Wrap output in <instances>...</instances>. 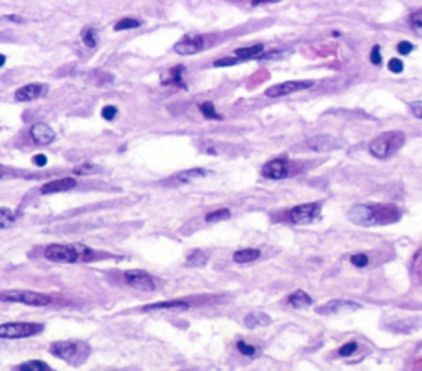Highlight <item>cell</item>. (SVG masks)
<instances>
[{"mask_svg":"<svg viewBox=\"0 0 422 371\" xmlns=\"http://www.w3.org/2000/svg\"><path fill=\"white\" fill-rule=\"evenodd\" d=\"M236 346H238L239 353H243L244 356H254L256 351H257V348L254 345L246 343V341H243V340H239L238 343H236Z\"/></svg>","mask_w":422,"mask_h":371,"instance_id":"cell-31","label":"cell"},{"mask_svg":"<svg viewBox=\"0 0 422 371\" xmlns=\"http://www.w3.org/2000/svg\"><path fill=\"white\" fill-rule=\"evenodd\" d=\"M206 170H203V168H191V170H183V172H180L178 175H175V178L178 180L180 183H188L191 182V180H195V178H201V177H206Z\"/></svg>","mask_w":422,"mask_h":371,"instance_id":"cell-23","label":"cell"},{"mask_svg":"<svg viewBox=\"0 0 422 371\" xmlns=\"http://www.w3.org/2000/svg\"><path fill=\"white\" fill-rule=\"evenodd\" d=\"M404 134L399 131L384 132L378 136L374 140H371L369 144V154L376 157V159H387L389 155L399 150L404 144Z\"/></svg>","mask_w":422,"mask_h":371,"instance_id":"cell-3","label":"cell"},{"mask_svg":"<svg viewBox=\"0 0 422 371\" xmlns=\"http://www.w3.org/2000/svg\"><path fill=\"white\" fill-rule=\"evenodd\" d=\"M94 256V251L83 244H50L45 249V257L48 261L61 264L91 261Z\"/></svg>","mask_w":422,"mask_h":371,"instance_id":"cell-2","label":"cell"},{"mask_svg":"<svg viewBox=\"0 0 422 371\" xmlns=\"http://www.w3.org/2000/svg\"><path fill=\"white\" fill-rule=\"evenodd\" d=\"M259 256H261V251H259V249L247 247V249L236 251L234 254H233V259H234V262H238V264H247V262H252V261L259 259Z\"/></svg>","mask_w":422,"mask_h":371,"instance_id":"cell-21","label":"cell"},{"mask_svg":"<svg viewBox=\"0 0 422 371\" xmlns=\"http://www.w3.org/2000/svg\"><path fill=\"white\" fill-rule=\"evenodd\" d=\"M238 63H241L238 58H221V60H216L213 65H215L216 68H223V66H233V65H238Z\"/></svg>","mask_w":422,"mask_h":371,"instance_id":"cell-37","label":"cell"},{"mask_svg":"<svg viewBox=\"0 0 422 371\" xmlns=\"http://www.w3.org/2000/svg\"><path fill=\"white\" fill-rule=\"evenodd\" d=\"M356 350H358V345L354 343V341H350V343H345L343 346H340L338 355L340 356H351Z\"/></svg>","mask_w":422,"mask_h":371,"instance_id":"cell-33","label":"cell"},{"mask_svg":"<svg viewBox=\"0 0 422 371\" xmlns=\"http://www.w3.org/2000/svg\"><path fill=\"white\" fill-rule=\"evenodd\" d=\"M4 63H5V56L0 55V66H4Z\"/></svg>","mask_w":422,"mask_h":371,"instance_id":"cell-46","label":"cell"},{"mask_svg":"<svg viewBox=\"0 0 422 371\" xmlns=\"http://www.w3.org/2000/svg\"><path fill=\"white\" fill-rule=\"evenodd\" d=\"M387 68H389L391 73H402L404 70V65H402V61L401 60H397V58H392L389 63H387Z\"/></svg>","mask_w":422,"mask_h":371,"instance_id":"cell-38","label":"cell"},{"mask_svg":"<svg viewBox=\"0 0 422 371\" xmlns=\"http://www.w3.org/2000/svg\"><path fill=\"white\" fill-rule=\"evenodd\" d=\"M47 86L43 84H27V86L20 88L19 91L15 93V99L20 101V103H28V101L38 99L40 96H43L47 93Z\"/></svg>","mask_w":422,"mask_h":371,"instance_id":"cell-16","label":"cell"},{"mask_svg":"<svg viewBox=\"0 0 422 371\" xmlns=\"http://www.w3.org/2000/svg\"><path fill=\"white\" fill-rule=\"evenodd\" d=\"M42 323L35 322H10L0 325V338L17 340V338H28V336L38 335L43 331Z\"/></svg>","mask_w":422,"mask_h":371,"instance_id":"cell-5","label":"cell"},{"mask_svg":"<svg viewBox=\"0 0 422 371\" xmlns=\"http://www.w3.org/2000/svg\"><path fill=\"white\" fill-rule=\"evenodd\" d=\"M96 170H98V168H96L93 164H83L75 168V173L76 175H88V173H94Z\"/></svg>","mask_w":422,"mask_h":371,"instance_id":"cell-36","label":"cell"},{"mask_svg":"<svg viewBox=\"0 0 422 371\" xmlns=\"http://www.w3.org/2000/svg\"><path fill=\"white\" fill-rule=\"evenodd\" d=\"M358 308H361V305L353 300H330L323 303V305H320L318 308H315V310L320 315H336V313L346 310H358Z\"/></svg>","mask_w":422,"mask_h":371,"instance_id":"cell-10","label":"cell"},{"mask_svg":"<svg viewBox=\"0 0 422 371\" xmlns=\"http://www.w3.org/2000/svg\"><path fill=\"white\" fill-rule=\"evenodd\" d=\"M350 261H351V264L353 266H356V267H366L368 266V262H369V259H368V256L366 254H353L351 257H350Z\"/></svg>","mask_w":422,"mask_h":371,"instance_id":"cell-32","label":"cell"},{"mask_svg":"<svg viewBox=\"0 0 422 371\" xmlns=\"http://www.w3.org/2000/svg\"><path fill=\"white\" fill-rule=\"evenodd\" d=\"M124 277H126L129 285H132V287L137 289V290L150 292V290L155 289L154 277H152L149 272L140 271V269H131V271H126Z\"/></svg>","mask_w":422,"mask_h":371,"instance_id":"cell-8","label":"cell"},{"mask_svg":"<svg viewBox=\"0 0 422 371\" xmlns=\"http://www.w3.org/2000/svg\"><path fill=\"white\" fill-rule=\"evenodd\" d=\"M307 147L313 150V152H330V150H336L341 147V142L333 136H315L307 140Z\"/></svg>","mask_w":422,"mask_h":371,"instance_id":"cell-12","label":"cell"},{"mask_svg":"<svg viewBox=\"0 0 422 371\" xmlns=\"http://www.w3.org/2000/svg\"><path fill=\"white\" fill-rule=\"evenodd\" d=\"M139 27H140V22L136 19H122L114 25V30L122 32V30H132V28H139Z\"/></svg>","mask_w":422,"mask_h":371,"instance_id":"cell-29","label":"cell"},{"mask_svg":"<svg viewBox=\"0 0 422 371\" xmlns=\"http://www.w3.org/2000/svg\"><path fill=\"white\" fill-rule=\"evenodd\" d=\"M50 351H52V355H55L56 358H61V359H65V361H73V359L78 356L80 348H78L76 341H56V343H53L52 348H50Z\"/></svg>","mask_w":422,"mask_h":371,"instance_id":"cell-13","label":"cell"},{"mask_svg":"<svg viewBox=\"0 0 422 371\" xmlns=\"http://www.w3.org/2000/svg\"><path fill=\"white\" fill-rule=\"evenodd\" d=\"M208 262V257L203 251H200V249H196L193 251L191 254L188 256V259H187V266H191V267H203L205 264Z\"/></svg>","mask_w":422,"mask_h":371,"instance_id":"cell-26","label":"cell"},{"mask_svg":"<svg viewBox=\"0 0 422 371\" xmlns=\"http://www.w3.org/2000/svg\"><path fill=\"white\" fill-rule=\"evenodd\" d=\"M264 53V45H252V47H246V48H238L234 52V58H238L239 61H246L251 58H259Z\"/></svg>","mask_w":422,"mask_h":371,"instance_id":"cell-19","label":"cell"},{"mask_svg":"<svg viewBox=\"0 0 422 371\" xmlns=\"http://www.w3.org/2000/svg\"><path fill=\"white\" fill-rule=\"evenodd\" d=\"M289 303H290V305L294 307V308H303V307L312 305L313 300H312V297L307 294V292H303V290H295L294 294H290Z\"/></svg>","mask_w":422,"mask_h":371,"instance_id":"cell-22","label":"cell"},{"mask_svg":"<svg viewBox=\"0 0 422 371\" xmlns=\"http://www.w3.org/2000/svg\"><path fill=\"white\" fill-rule=\"evenodd\" d=\"M410 112L417 117V119H422V101H415V103H410L409 106Z\"/></svg>","mask_w":422,"mask_h":371,"instance_id":"cell-39","label":"cell"},{"mask_svg":"<svg viewBox=\"0 0 422 371\" xmlns=\"http://www.w3.org/2000/svg\"><path fill=\"white\" fill-rule=\"evenodd\" d=\"M320 211H322V205L320 203H303L295 208H292L289 213V218L292 223L295 224H307L315 221L320 216Z\"/></svg>","mask_w":422,"mask_h":371,"instance_id":"cell-6","label":"cell"},{"mask_svg":"<svg viewBox=\"0 0 422 371\" xmlns=\"http://www.w3.org/2000/svg\"><path fill=\"white\" fill-rule=\"evenodd\" d=\"M369 60H371V63H373V65H381L382 56H381L379 45H374V47H373V50H371V53H369Z\"/></svg>","mask_w":422,"mask_h":371,"instance_id":"cell-35","label":"cell"},{"mask_svg":"<svg viewBox=\"0 0 422 371\" xmlns=\"http://www.w3.org/2000/svg\"><path fill=\"white\" fill-rule=\"evenodd\" d=\"M271 323V317L266 315L262 312H252L249 315H246L244 318V325L247 328H256V327H266V325Z\"/></svg>","mask_w":422,"mask_h":371,"instance_id":"cell-20","label":"cell"},{"mask_svg":"<svg viewBox=\"0 0 422 371\" xmlns=\"http://www.w3.org/2000/svg\"><path fill=\"white\" fill-rule=\"evenodd\" d=\"M412 50H414V45L409 42H399V45H397V52L401 55H409Z\"/></svg>","mask_w":422,"mask_h":371,"instance_id":"cell-40","label":"cell"},{"mask_svg":"<svg viewBox=\"0 0 422 371\" xmlns=\"http://www.w3.org/2000/svg\"><path fill=\"white\" fill-rule=\"evenodd\" d=\"M198 109L200 112L203 114L206 119H213V121H221L223 116L218 114V111L215 109V104L211 103V101H201L198 104Z\"/></svg>","mask_w":422,"mask_h":371,"instance_id":"cell-24","label":"cell"},{"mask_svg":"<svg viewBox=\"0 0 422 371\" xmlns=\"http://www.w3.org/2000/svg\"><path fill=\"white\" fill-rule=\"evenodd\" d=\"M17 371H52V368L47 363H43L42 359H30V361L22 363Z\"/></svg>","mask_w":422,"mask_h":371,"instance_id":"cell-25","label":"cell"},{"mask_svg":"<svg viewBox=\"0 0 422 371\" xmlns=\"http://www.w3.org/2000/svg\"><path fill=\"white\" fill-rule=\"evenodd\" d=\"M4 20H7V22H14V24H22L24 22V19L19 15H7V17H4Z\"/></svg>","mask_w":422,"mask_h":371,"instance_id":"cell-43","label":"cell"},{"mask_svg":"<svg viewBox=\"0 0 422 371\" xmlns=\"http://www.w3.org/2000/svg\"><path fill=\"white\" fill-rule=\"evenodd\" d=\"M229 216H231V211H229L228 208H221V210H216V211L210 213V215L206 216V221L208 223H216V221L228 220Z\"/></svg>","mask_w":422,"mask_h":371,"instance_id":"cell-30","label":"cell"},{"mask_svg":"<svg viewBox=\"0 0 422 371\" xmlns=\"http://www.w3.org/2000/svg\"><path fill=\"white\" fill-rule=\"evenodd\" d=\"M262 175L269 180H282L290 175V167L284 159H274L262 167Z\"/></svg>","mask_w":422,"mask_h":371,"instance_id":"cell-11","label":"cell"},{"mask_svg":"<svg viewBox=\"0 0 422 371\" xmlns=\"http://www.w3.org/2000/svg\"><path fill=\"white\" fill-rule=\"evenodd\" d=\"M0 300L19 302V303H25V305H33V307H47L53 302V297L47 295V294H40V292H33V290H5L0 294Z\"/></svg>","mask_w":422,"mask_h":371,"instance_id":"cell-4","label":"cell"},{"mask_svg":"<svg viewBox=\"0 0 422 371\" xmlns=\"http://www.w3.org/2000/svg\"><path fill=\"white\" fill-rule=\"evenodd\" d=\"M30 136L38 145H48L55 140L56 134L52 127L47 126V124L38 122V124H33L30 127Z\"/></svg>","mask_w":422,"mask_h":371,"instance_id":"cell-15","label":"cell"},{"mask_svg":"<svg viewBox=\"0 0 422 371\" xmlns=\"http://www.w3.org/2000/svg\"><path fill=\"white\" fill-rule=\"evenodd\" d=\"M313 86V81L310 80H305V81H285V83H280V84H275V86L269 88L266 91V96L267 98H282L287 96V94H292V93H299L303 91V89H308Z\"/></svg>","mask_w":422,"mask_h":371,"instance_id":"cell-7","label":"cell"},{"mask_svg":"<svg viewBox=\"0 0 422 371\" xmlns=\"http://www.w3.org/2000/svg\"><path fill=\"white\" fill-rule=\"evenodd\" d=\"M76 187V180L73 177H63V178H56L52 182L45 183L40 188V192L43 195H52V193H60V192H68Z\"/></svg>","mask_w":422,"mask_h":371,"instance_id":"cell-14","label":"cell"},{"mask_svg":"<svg viewBox=\"0 0 422 371\" xmlns=\"http://www.w3.org/2000/svg\"><path fill=\"white\" fill-rule=\"evenodd\" d=\"M4 175H5V168H4L2 165H0V178H2Z\"/></svg>","mask_w":422,"mask_h":371,"instance_id":"cell-45","label":"cell"},{"mask_svg":"<svg viewBox=\"0 0 422 371\" xmlns=\"http://www.w3.org/2000/svg\"><path fill=\"white\" fill-rule=\"evenodd\" d=\"M205 47V37L201 35H185L182 40H180L173 50L178 53V55H183V56H188V55H195L201 52Z\"/></svg>","mask_w":422,"mask_h":371,"instance_id":"cell-9","label":"cell"},{"mask_svg":"<svg viewBox=\"0 0 422 371\" xmlns=\"http://www.w3.org/2000/svg\"><path fill=\"white\" fill-rule=\"evenodd\" d=\"M47 162H48L47 155H43V154H38V155L33 157V164H35L37 167H45L47 165Z\"/></svg>","mask_w":422,"mask_h":371,"instance_id":"cell-42","label":"cell"},{"mask_svg":"<svg viewBox=\"0 0 422 371\" xmlns=\"http://www.w3.org/2000/svg\"><path fill=\"white\" fill-rule=\"evenodd\" d=\"M350 221L358 226H376V224H387L396 221L399 211L394 206L379 205H354L348 211Z\"/></svg>","mask_w":422,"mask_h":371,"instance_id":"cell-1","label":"cell"},{"mask_svg":"<svg viewBox=\"0 0 422 371\" xmlns=\"http://www.w3.org/2000/svg\"><path fill=\"white\" fill-rule=\"evenodd\" d=\"M272 2H277V0H251V4L254 5H262V4H272Z\"/></svg>","mask_w":422,"mask_h":371,"instance_id":"cell-44","label":"cell"},{"mask_svg":"<svg viewBox=\"0 0 422 371\" xmlns=\"http://www.w3.org/2000/svg\"><path fill=\"white\" fill-rule=\"evenodd\" d=\"M15 213L10 208H0V229L9 228L15 221Z\"/></svg>","mask_w":422,"mask_h":371,"instance_id":"cell-28","label":"cell"},{"mask_svg":"<svg viewBox=\"0 0 422 371\" xmlns=\"http://www.w3.org/2000/svg\"><path fill=\"white\" fill-rule=\"evenodd\" d=\"M81 40L84 43V47L86 48H96V45H98V40H96V32L93 27H88L84 28L83 33H81Z\"/></svg>","mask_w":422,"mask_h":371,"instance_id":"cell-27","label":"cell"},{"mask_svg":"<svg viewBox=\"0 0 422 371\" xmlns=\"http://www.w3.org/2000/svg\"><path fill=\"white\" fill-rule=\"evenodd\" d=\"M183 73H185V66H175V68H172L167 75L162 76V84L185 89L187 88V84L183 83Z\"/></svg>","mask_w":422,"mask_h":371,"instance_id":"cell-17","label":"cell"},{"mask_svg":"<svg viewBox=\"0 0 422 371\" xmlns=\"http://www.w3.org/2000/svg\"><path fill=\"white\" fill-rule=\"evenodd\" d=\"M410 24L415 28H422V12H415L410 15Z\"/></svg>","mask_w":422,"mask_h":371,"instance_id":"cell-41","label":"cell"},{"mask_svg":"<svg viewBox=\"0 0 422 371\" xmlns=\"http://www.w3.org/2000/svg\"><path fill=\"white\" fill-rule=\"evenodd\" d=\"M170 308H178V310H188L190 303L187 300H167V302H155L150 305L142 307V310H170Z\"/></svg>","mask_w":422,"mask_h":371,"instance_id":"cell-18","label":"cell"},{"mask_svg":"<svg viewBox=\"0 0 422 371\" xmlns=\"http://www.w3.org/2000/svg\"><path fill=\"white\" fill-rule=\"evenodd\" d=\"M101 116H103L106 121H112L117 116V108H114V106H111V104L104 106L103 111H101Z\"/></svg>","mask_w":422,"mask_h":371,"instance_id":"cell-34","label":"cell"}]
</instances>
